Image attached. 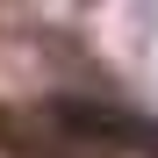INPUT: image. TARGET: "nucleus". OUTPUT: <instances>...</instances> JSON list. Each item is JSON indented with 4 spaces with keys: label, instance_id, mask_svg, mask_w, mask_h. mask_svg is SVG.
<instances>
[{
    "label": "nucleus",
    "instance_id": "f257e3e1",
    "mask_svg": "<svg viewBox=\"0 0 158 158\" xmlns=\"http://www.w3.org/2000/svg\"><path fill=\"white\" fill-rule=\"evenodd\" d=\"M50 115H58L72 137H94V144H144V151H158V122H151V115L101 108V101H50Z\"/></svg>",
    "mask_w": 158,
    "mask_h": 158
}]
</instances>
